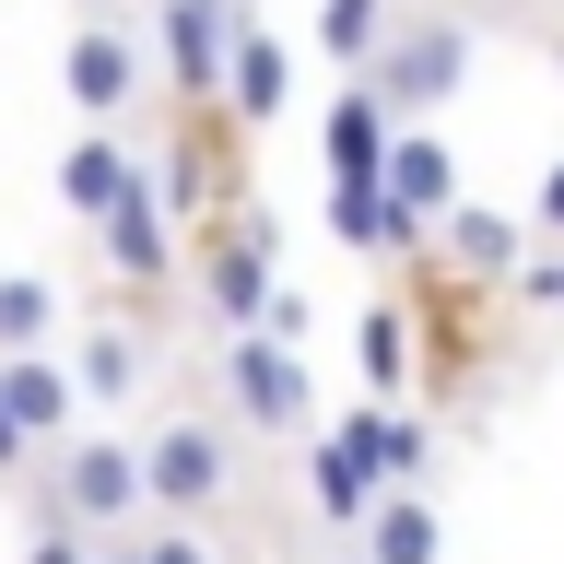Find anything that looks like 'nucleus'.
I'll return each instance as SVG.
<instances>
[{
	"mask_svg": "<svg viewBox=\"0 0 564 564\" xmlns=\"http://www.w3.org/2000/svg\"><path fill=\"white\" fill-rule=\"evenodd\" d=\"M141 494H153L176 529L212 518V506L236 494V435H224V423H200V412H165L153 435H141Z\"/></svg>",
	"mask_w": 564,
	"mask_h": 564,
	"instance_id": "2",
	"label": "nucleus"
},
{
	"mask_svg": "<svg viewBox=\"0 0 564 564\" xmlns=\"http://www.w3.org/2000/svg\"><path fill=\"white\" fill-rule=\"evenodd\" d=\"M24 564H95V553H83V529H59V518H47V529L24 541Z\"/></svg>",
	"mask_w": 564,
	"mask_h": 564,
	"instance_id": "22",
	"label": "nucleus"
},
{
	"mask_svg": "<svg viewBox=\"0 0 564 564\" xmlns=\"http://www.w3.org/2000/svg\"><path fill=\"white\" fill-rule=\"evenodd\" d=\"M529 224H541V236H564V165L541 176V200H529Z\"/></svg>",
	"mask_w": 564,
	"mask_h": 564,
	"instance_id": "24",
	"label": "nucleus"
},
{
	"mask_svg": "<svg viewBox=\"0 0 564 564\" xmlns=\"http://www.w3.org/2000/svg\"><path fill=\"white\" fill-rule=\"evenodd\" d=\"M59 83H70V106L106 130V118L141 95V35L118 24V12H83V24H70V47H59Z\"/></svg>",
	"mask_w": 564,
	"mask_h": 564,
	"instance_id": "8",
	"label": "nucleus"
},
{
	"mask_svg": "<svg viewBox=\"0 0 564 564\" xmlns=\"http://www.w3.org/2000/svg\"><path fill=\"white\" fill-rule=\"evenodd\" d=\"M95 236H106V271H118V282H141V294H165V282H176V212L153 200V165H141V188L106 212Z\"/></svg>",
	"mask_w": 564,
	"mask_h": 564,
	"instance_id": "9",
	"label": "nucleus"
},
{
	"mask_svg": "<svg viewBox=\"0 0 564 564\" xmlns=\"http://www.w3.org/2000/svg\"><path fill=\"white\" fill-rule=\"evenodd\" d=\"M458 70H470V24L458 12H412V24H388V47H377V83L400 118H423V106H447L458 95Z\"/></svg>",
	"mask_w": 564,
	"mask_h": 564,
	"instance_id": "3",
	"label": "nucleus"
},
{
	"mask_svg": "<svg viewBox=\"0 0 564 564\" xmlns=\"http://www.w3.org/2000/svg\"><path fill=\"white\" fill-rule=\"evenodd\" d=\"M106 564H224L200 541V529H153V541H130V553H106Z\"/></svg>",
	"mask_w": 564,
	"mask_h": 564,
	"instance_id": "20",
	"label": "nucleus"
},
{
	"mask_svg": "<svg viewBox=\"0 0 564 564\" xmlns=\"http://www.w3.org/2000/svg\"><path fill=\"white\" fill-rule=\"evenodd\" d=\"M0 412L24 423L35 447H70V412H83V377L59 352H0Z\"/></svg>",
	"mask_w": 564,
	"mask_h": 564,
	"instance_id": "10",
	"label": "nucleus"
},
{
	"mask_svg": "<svg viewBox=\"0 0 564 564\" xmlns=\"http://www.w3.org/2000/svg\"><path fill=\"white\" fill-rule=\"evenodd\" d=\"M506 294H518V306H529V317H564V259H529V271H518V282H506Z\"/></svg>",
	"mask_w": 564,
	"mask_h": 564,
	"instance_id": "21",
	"label": "nucleus"
},
{
	"mask_svg": "<svg viewBox=\"0 0 564 564\" xmlns=\"http://www.w3.org/2000/svg\"><path fill=\"white\" fill-rule=\"evenodd\" d=\"M365 564H435L447 553V518H435V494H377V518H365V541H352Z\"/></svg>",
	"mask_w": 564,
	"mask_h": 564,
	"instance_id": "16",
	"label": "nucleus"
},
{
	"mask_svg": "<svg viewBox=\"0 0 564 564\" xmlns=\"http://www.w3.org/2000/svg\"><path fill=\"white\" fill-rule=\"evenodd\" d=\"M435 259H447V271H470V282H518V271H529V224L458 200L447 224H435Z\"/></svg>",
	"mask_w": 564,
	"mask_h": 564,
	"instance_id": "15",
	"label": "nucleus"
},
{
	"mask_svg": "<svg viewBox=\"0 0 564 564\" xmlns=\"http://www.w3.org/2000/svg\"><path fill=\"white\" fill-rule=\"evenodd\" d=\"M236 35H247V0H153V47L176 70V106H224Z\"/></svg>",
	"mask_w": 564,
	"mask_h": 564,
	"instance_id": "5",
	"label": "nucleus"
},
{
	"mask_svg": "<svg viewBox=\"0 0 564 564\" xmlns=\"http://www.w3.org/2000/svg\"><path fill=\"white\" fill-rule=\"evenodd\" d=\"M388 200L412 212V224H447V212H458V153H447V130L400 118V141H388Z\"/></svg>",
	"mask_w": 564,
	"mask_h": 564,
	"instance_id": "12",
	"label": "nucleus"
},
{
	"mask_svg": "<svg viewBox=\"0 0 564 564\" xmlns=\"http://www.w3.org/2000/svg\"><path fill=\"white\" fill-rule=\"evenodd\" d=\"M282 106H294V47H282L271 24H247L236 70H224V118H236V130H282Z\"/></svg>",
	"mask_w": 564,
	"mask_h": 564,
	"instance_id": "13",
	"label": "nucleus"
},
{
	"mask_svg": "<svg viewBox=\"0 0 564 564\" xmlns=\"http://www.w3.org/2000/svg\"><path fill=\"white\" fill-rule=\"evenodd\" d=\"M388 141H400V106L352 70L341 95H329V118H317V165H329V188H388Z\"/></svg>",
	"mask_w": 564,
	"mask_h": 564,
	"instance_id": "7",
	"label": "nucleus"
},
{
	"mask_svg": "<svg viewBox=\"0 0 564 564\" xmlns=\"http://www.w3.org/2000/svg\"><path fill=\"white\" fill-rule=\"evenodd\" d=\"M188 271H200V306L247 341V329L271 317V294H282V212H271V200L212 212L200 236H188Z\"/></svg>",
	"mask_w": 564,
	"mask_h": 564,
	"instance_id": "1",
	"label": "nucleus"
},
{
	"mask_svg": "<svg viewBox=\"0 0 564 564\" xmlns=\"http://www.w3.org/2000/svg\"><path fill=\"white\" fill-rule=\"evenodd\" d=\"M47 329H59V282L0 271V352H47Z\"/></svg>",
	"mask_w": 564,
	"mask_h": 564,
	"instance_id": "17",
	"label": "nucleus"
},
{
	"mask_svg": "<svg viewBox=\"0 0 564 564\" xmlns=\"http://www.w3.org/2000/svg\"><path fill=\"white\" fill-rule=\"evenodd\" d=\"M24 470H35V435H24L12 412H0V482H24Z\"/></svg>",
	"mask_w": 564,
	"mask_h": 564,
	"instance_id": "23",
	"label": "nucleus"
},
{
	"mask_svg": "<svg viewBox=\"0 0 564 564\" xmlns=\"http://www.w3.org/2000/svg\"><path fill=\"white\" fill-rule=\"evenodd\" d=\"M153 494H141V447H118V435H70L59 447V482H47V518L59 529H118V518H141Z\"/></svg>",
	"mask_w": 564,
	"mask_h": 564,
	"instance_id": "4",
	"label": "nucleus"
},
{
	"mask_svg": "<svg viewBox=\"0 0 564 564\" xmlns=\"http://www.w3.org/2000/svg\"><path fill=\"white\" fill-rule=\"evenodd\" d=\"M130 188H141V153H130L118 130H83V141L59 153V212H70V224H106Z\"/></svg>",
	"mask_w": 564,
	"mask_h": 564,
	"instance_id": "14",
	"label": "nucleus"
},
{
	"mask_svg": "<svg viewBox=\"0 0 564 564\" xmlns=\"http://www.w3.org/2000/svg\"><path fill=\"white\" fill-rule=\"evenodd\" d=\"M70 377L95 388V400H130V388H141V341L118 329V317H95V329H83V365H70Z\"/></svg>",
	"mask_w": 564,
	"mask_h": 564,
	"instance_id": "19",
	"label": "nucleus"
},
{
	"mask_svg": "<svg viewBox=\"0 0 564 564\" xmlns=\"http://www.w3.org/2000/svg\"><path fill=\"white\" fill-rule=\"evenodd\" d=\"M317 47L341 70H377V47H388V0H317Z\"/></svg>",
	"mask_w": 564,
	"mask_h": 564,
	"instance_id": "18",
	"label": "nucleus"
},
{
	"mask_svg": "<svg viewBox=\"0 0 564 564\" xmlns=\"http://www.w3.org/2000/svg\"><path fill=\"white\" fill-rule=\"evenodd\" d=\"M224 412H236L247 435H294V423L317 412V388H306V365H294V341H271V329L224 341Z\"/></svg>",
	"mask_w": 564,
	"mask_h": 564,
	"instance_id": "6",
	"label": "nucleus"
},
{
	"mask_svg": "<svg viewBox=\"0 0 564 564\" xmlns=\"http://www.w3.org/2000/svg\"><path fill=\"white\" fill-rule=\"evenodd\" d=\"M352 564H365V553H352Z\"/></svg>",
	"mask_w": 564,
	"mask_h": 564,
	"instance_id": "25",
	"label": "nucleus"
},
{
	"mask_svg": "<svg viewBox=\"0 0 564 564\" xmlns=\"http://www.w3.org/2000/svg\"><path fill=\"white\" fill-rule=\"evenodd\" d=\"M352 377H365V400H412L423 388V329H412L400 294L388 306H352Z\"/></svg>",
	"mask_w": 564,
	"mask_h": 564,
	"instance_id": "11",
	"label": "nucleus"
}]
</instances>
